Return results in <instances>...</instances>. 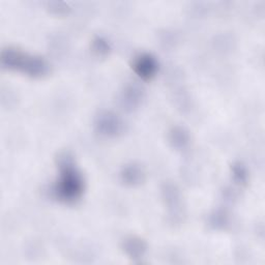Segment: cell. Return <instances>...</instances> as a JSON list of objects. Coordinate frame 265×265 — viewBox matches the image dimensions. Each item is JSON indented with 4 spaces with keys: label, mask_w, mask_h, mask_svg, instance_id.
<instances>
[{
    "label": "cell",
    "mask_w": 265,
    "mask_h": 265,
    "mask_svg": "<svg viewBox=\"0 0 265 265\" xmlns=\"http://www.w3.org/2000/svg\"><path fill=\"white\" fill-rule=\"evenodd\" d=\"M58 167L60 174L54 194L65 203H74L81 198L84 191L82 175L76 167L73 157L67 153L59 156Z\"/></svg>",
    "instance_id": "1"
},
{
    "label": "cell",
    "mask_w": 265,
    "mask_h": 265,
    "mask_svg": "<svg viewBox=\"0 0 265 265\" xmlns=\"http://www.w3.org/2000/svg\"><path fill=\"white\" fill-rule=\"evenodd\" d=\"M2 64L8 69L21 70L34 78L43 77L49 72V66L44 59L27 56L12 49L2 53Z\"/></svg>",
    "instance_id": "2"
},
{
    "label": "cell",
    "mask_w": 265,
    "mask_h": 265,
    "mask_svg": "<svg viewBox=\"0 0 265 265\" xmlns=\"http://www.w3.org/2000/svg\"><path fill=\"white\" fill-rule=\"evenodd\" d=\"M94 125L99 134L107 137H116L123 131L122 121L111 112H103L98 114Z\"/></svg>",
    "instance_id": "3"
},
{
    "label": "cell",
    "mask_w": 265,
    "mask_h": 265,
    "mask_svg": "<svg viewBox=\"0 0 265 265\" xmlns=\"http://www.w3.org/2000/svg\"><path fill=\"white\" fill-rule=\"evenodd\" d=\"M133 68L139 77L144 80H150L158 72V62L151 55L142 54L135 59Z\"/></svg>",
    "instance_id": "4"
},
{
    "label": "cell",
    "mask_w": 265,
    "mask_h": 265,
    "mask_svg": "<svg viewBox=\"0 0 265 265\" xmlns=\"http://www.w3.org/2000/svg\"><path fill=\"white\" fill-rule=\"evenodd\" d=\"M124 250L128 252V254L132 257H140L145 252V245L137 238H131L125 242Z\"/></svg>",
    "instance_id": "5"
},
{
    "label": "cell",
    "mask_w": 265,
    "mask_h": 265,
    "mask_svg": "<svg viewBox=\"0 0 265 265\" xmlns=\"http://www.w3.org/2000/svg\"><path fill=\"white\" fill-rule=\"evenodd\" d=\"M122 179L125 183L129 184H136L142 180V171L137 166H129L124 169L123 173L121 174Z\"/></svg>",
    "instance_id": "6"
},
{
    "label": "cell",
    "mask_w": 265,
    "mask_h": 265,
    "mask_svg": "<svg viewBox=\"0 0 265 265\" xmlns=\"http://www.w3.org/2000/svg\"><path fill=\"white\" fill-rule=\"evenodd\" d=\"M188 141V136L182 129H174L171 133V142L175 147H184Z\"/></svg>",
    "instance_id": "7"
},
{
    "label": "cell",
    "mask_w": 265,
    "mask_h": 265,
    "mask_svg": "<svg viewBox=\"0 0 265 265\" xmlns=\"http://www.w3.org/2000/svg\"><path fill=\"white\" fill-rule=\"evenodd\" d=\"M93 48L95 51L100 54V55H103V54H107L108 51H109V45L107 44V42L103 39H100V37H98V39H96L94 41V44H93Z\"/></svg>",
    "instance_id": "8"
},
{
    "label": "cell",
    "mask_w": 265,
    "mask_h": 265,
    "mask_svg": "<svg viewBox=\"0 0 265 265\" xmlns=\"http://www.w3.org/2000/svg\"><path fill=\"white\" fill-rule=\"evenodd\" d=\"M234 176H235V179L239 182L243 183L247 181V172L242 165H237L234 168Z\"/></svg>",
    "instance_id": "9"
}]
</instances>
